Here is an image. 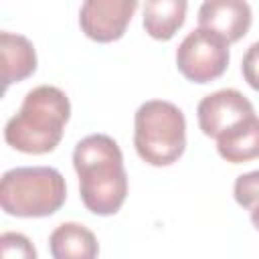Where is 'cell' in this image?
Segmentation results:
<instances>
[{"mask_svg": "<svg viewBox=\"0 0 259 259\" xmlns=\"http://www.w3.org/2000/svg\"><path fill=\"white\" fill-rule=\"evenodd\" d=\"M0 257L2 259H38V253L26 235L6 231L0 235Z\"/></svg>", "mask_w": 259, "mask_h": 259, "instance_id": "cell-13", "label": "cell"}, {"mask_svg": "<svg viewBox=\"0 0 259 259\" xmlns=\"http://www.w3.org/2000/svg\"><path fill=\"white\" fill-rule=\"evenodd\" d=\"M134 146L150 166H170L186 150V119L178 105L164 99L142 103L134 117Z\"/></svg>", "mask_w": 259, "mask_h": 259, "instance_id": "cell-4", "label": "cell"}, {"mask_svg": "<svg viewBox=\"0 0 259 259\" xmlns=\"http://www.w3.org/2000/svg\"><path fill=\"white\" fill-rule=\"evenodd\" d=\"M251 223H253V227L259 231V206H255V208L251 210Z\"/></svg>", "mask_w": 259, "mask_h": 259, "instance_id": "cell-16", "label": "cell"}, {"mask_svg": "<svg viewBox=\"0 0 259 259\" xmlns=\"http://www.w3.org/2000/svg\"><path fill=\"white\" fill-rule=\"evenodd\" d=\"M241 73H243L245 81L249 83V87L259 91V40L253 42L245 51L243 61H241Z\"/></svg>", "mask_w": 259, "mask_h": 259, "instance_id": "cell-15", "label": "cell"}, {"mask_svg": "<svg viewBox=\"0 0 259 259\" xmlns=\"http://www.w3.org/2000/svg\"><path fill=\"white\" fill-rule=\"evenodd\" d=\"M65 178L53 166H18L2 174L0 204L10 217H51L65 204Z\"/></svg>", "mask_w": 259, "mask_h": 259, "instance_id": "cell-3", "label": "cell"}, {"mask_svg": "<svg viewBox=\"0 0 259 259\" xmlns=\"http://www.w3.org/2000/svg\"><path fill=\"white\" fill-rule=\"evenodd\" d=\"M255 115L253 103L237 89H219L198 101L196 117L204 136L219 140L239 121Z\"/></svg>", "mask_w": 259, "mask_h": 259, "instance_id": "cell-6", "label": "cell"}, {"mask_svg": "<svg viewBox=\"0 0 259 259\" xmlns=\"http://www.w3.org/2000/svg\"><path fill=\"white\" fill-rule=\"evenodd\" d=\"M231 61L229 42L212 32L194 28L176 49V67L192 83H210L219 79Z\"/></svg>", "mask_w": 259, "mask_h": 259, "instance_id": "cell-5", "label": "cell"}, {"mask_svg": "<svg viewBox=\"0 0 259 259\" xmlns=\"http://www.w3.org/2000/svg\"><path fill=\"white\" fill-rule=\"evenodd\" d=\"M136 8V0H87L79 10V26L87 38L111 42L123 36Z\"/></svg>", "mask_w": 259, "mask_h": 259, "instance_id": "cell-7", "label": "cell"}, {"mask_svg": "<svg viewBox=\"0 0 259 259\" xmlns=\"http://www.w3.org/2000/svg\"><path fill=\"white\" fill-rule=\"evenodd\" d=\"M73 166L85 208L101 217L115 214L127 196V172L117 142L107 134L83 138L73 150Z\"/></svg>", "mask_w": 259, "mask_h": 259, "instance_id": "cell-1", "label": "cell"}, {"mask_svg": "<svg viewBox=\"0 0 259 259\" xmlns=\"http://www.w3.org/2000/svg\"><path fill=\"white\" fill-rule=\"evenodd\" d=\"M217 152L231 164L259 158V117L251 115L217 140Z\"/></svg>", "mask_w": 259, "mask_h": 259, "instance_id": "cell-11", "label": "cell"}, {"mask_svg": "<svg viewBox=\"0 0 259 259\" xmlns=\"http://www.w3.org/2000/svg\"><path fill=\"white\" fill-rule=\"evenodd\" d=\"M0 57H2V81L4 89L12 83L24 81L36 71V51L34 45L16 32H0Z\"/></svg>", "mask_w": 259, "mask_h": 259, "instance_id": "cell-9", "label": "cell"}, {"mask_svg": "<svg viewBox=\"0 0 259 259\" xmlns=\"http://www.w3.org/2000/svg\"><path fill=\"white\" fill-rule=\"evenodd\" d=\"M53 259H97L99 243L91 229L81 223H61L49 237Z\"/></svg>", "mask_w": 259, "mask_h": 259, "instance_id": "cell-10", "label": "cell"}, {"mask_svg": "<svg viewBox=\"0 0 259 259\" xmlns=\"http://www.w3.org/2000/svg\"><path fill=\"white\" fill-rule=\"evenodd\" d=\"M188 4L184 0H148L144 4V28L156 40H170L184 24Z\"/></svg>", "mask_w": 259, "mask_h": 259, "instance_id": "cell-12", "label": "cell"}, {"mask_svg": "<svg viewBox=\"0 0 259 259\" xmlns=\"http://www.w3.org/2000/svg\"><path fill=\"white\" fill-rule=\"evenodd\" d=\"M233 194L237 204L247 210H253L255 206H259V170L237 176Z\"/></svg>", "mask_w": 259, "mask_h": 259, "instance_id": "cell-14", "label": "cell"}, {"mask_svg": "<svg viewBox=\"0 0 259 259\" xmlns=\"http://www.w3.org/2000/svg\"><path fill=\"white\" fill-rule=\"evenodd\" d=\"M251 18V6L243 0H206L198 8V28L229 45L247 34Z\"/></svg>", "mask_w": 259, "mask_h": 259, "instance_id": "cell-8", "label": "cell"}, {"mask_svg": "<svg viewBox=\"0 0 259 259\" xmlns=\"http://www.w3.org/2000/svg\"><path fill=\"white\" fill-rule=\"evenodd\" d=\"M71 103L63 89L38 85L30 89L16 115L4 125V140L22 154H49L63 140Z\"/></svg>", "mask_w": 259, "mask_h": 259, "instance_id": "cell-2", "label": "cell"}]
</instances>
